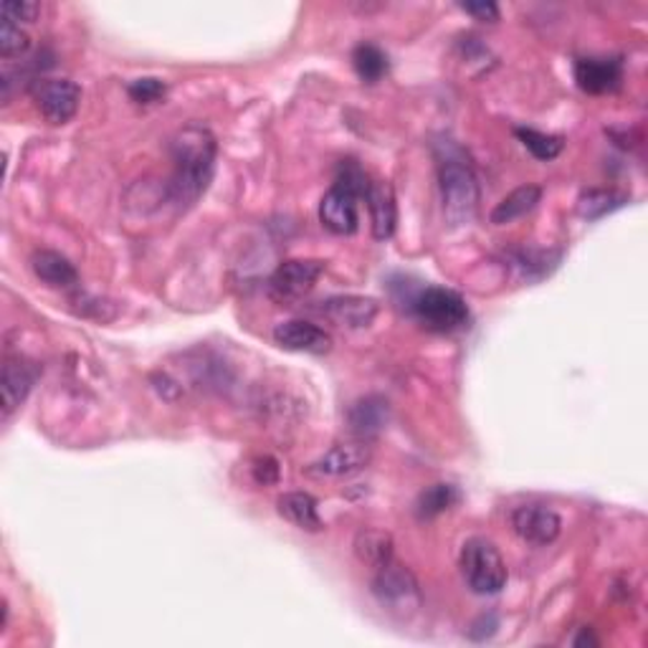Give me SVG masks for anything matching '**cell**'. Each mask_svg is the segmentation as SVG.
<instances>
[{
  "mask_svg": "<svg viewBox=\"0 0 648 648\" xmlns=\"http://www.w3.org/2000/svg\"><path fill=\"white\" fill-rule=\"evenodd\" d=\"M459 502V490L451 484H434L428 490L421 492V497L415 499V515L419 519H434L444 511H449L453 504Z\"/></svg>",
  "mask_w": 648,
  "mask_h": 648,
  "instance_id": "22",
  "label": "cell"
},
{
  "mask_svg": "<svg viewBox=\"0 0 648 648\" xmlns=\"http://www.w3.org/2000/svg\"><path fill=\"white\" fill-rule=\"evenodd\" d=\"M365 200L367 208H370L373 236L378 238V241H388V238L396 234L398 223V203L393 186H390L388 180H370Z\"/></svg>",
  "mask_w": 648,
  "mask_h": 648,
  "instance_id": "16",
  "label": "cell"
},
{
  "mask_svg": "<svg viewBox=\"0 0 648 648\" xmlns=\"http://www.w3.org/2000/svg\"><path fill=\"white\" fill-rule=\"evenodd\" d=\"M573 644H575V646H598L600 641L593 636V631H590V628H582V634H580L578 638H575Z\"/></svg>",
  "mask_w": 648,
  "mask_h": 648,
  "instance_id": "31",
  "label": "cell"
},
{
  "mask_svg": "<svg viewBox=\"0 0 648 648\" xmlns=\"http://www.w3.org/2000/svg\"><path fill=\"white\" fill-rule=\"evenodd\" d=\"M127 94H130V99L138 104H157L165 99L167 86L163 79L157 76H142L127 84Z\"/></svg>",
  "mask_w": 648,
  "mask_h": 648,
  "instance_id": "26",
  "label": "cell"
},
{
  "mask_svg": "<svg viewBox=\"0 0 648 648\" xmlns=\"http://www.w3.org/2000/svg\"><path fill=\"white\" fill-rule=\"evenodd\" d=\"M626 200H628L626 196L615 193V190L593 188V190H586V193L580 196L578 213L582 215V219L596 221V219H603V215H608V213H613L615 208L626 205Z\"/></svg>",
  "mask_w": 648,
  "mask_h": 648,
  "instance_id": "23",
  "label": "cell"
},
{
  "mask_svg": "<svg viewBox=\"0 0 648 648\" xmlns=\"http://www.w3.org/2000/svg\"><path fill=\"white\" fill-rule=\"evenodd\" d=\"M251 476L259 486H274L279 482V461L274 456H256L251 463Z\"/></svg>",
  "mask_w": 648,
  "mask_h": 648,
  "instance_id": "28",
  "label": "cell"
},
{
  "mask_svg": "<svg viewBox=\"0 0 648 648\" xmlns=\"http://www.w3.org/2000/svg\"><path fill=\"white\" fill-rule=\"evenodd\" d=\"M352 69L365 84H378L390 69L388 54L375 44H360L352 51Z\"/></svg>",
  "mask_w": 648,
  "mask_h": 648,
  "instance_id": "21",
  "label": "cell"
},
{
  "mask_svg": "<svg viewBox=\"0 0 648 648\" xmlns=\"http://www.w3.org/2000/svg\"><path fill=\"white\" fill-rule=\"evenodd\" d=\"M463 13L482 23H497L499 21V5L492 0H476V3H459Z\"/></svg>",
  "mask_w": 648,
  "mask_h": 648,
  "instance_id": "30",
  "label": "cell"
},
{
  "mask_svg": "<svg viewBox=\"0 0 648 648\" xmlns=\"http://www.w3.org/2000/svg\"><path fill=\"white\" fill-rule=\"evenodd\" d=\"M279 515L304 532H322L325 522L319 517L317 499L307 492H286L276 502Z\"/></svg>",
  "mask_w": 648,
  "mask_h": 648,
  "instance_id": "19",
  "label": "cell"
},
{
  "mask_svg": "<svg viewBox=\"0 0 648 648\" xmlns=\"http://www.w3.org/2000/svg\"><path fill=\"white\" fill-rule=\"evenodd\" d=\"M31 269L38 282H44L51 290H74L79 284V271L67 256L51 249H38L31 256Z\"/></svg>",
  "mask_w": 648,
  "mask_h": 648,
  "instance_id": "17",
  "label": "cell"
},
{
  "mask_svg": "<svg viewBox=\"0 0 648 648\" xmlns=\"http://www.w3.org/2000/svg\"><path fill=\"white\" fill-rule=\"evenodd\" d=\"M388 419H390L388 400L380 396H365L350 405L347 411L350 434L355 438H363V441H370V438L382 434V428L388 426Z\"/></svg>",
  "mask_w": 648,
  "mask_h": 648,
  "instance_id": "15",
  "label": "cell"
},
{
  "mask_svg": "<svg viewBox=\"0 0 648 648\" xmlns=\"http://www.w3.org/2000/svg\"><path fill=\"white\" fill-rule=\"evenodd\" d=\"M38 378L36 365L26 357H5L3 363V378H0V388H3V419H11L13 411H19L23 400L28 398L31 388Z\"/></svg>",
  "mask_w": 648,
  "mask_h": 648,
  "instance_id": "14",
  "label": "cell"
},
{
  "mask_svg": "<svg viewBox=\"0 0 648 648\" xmlns=\"http://www.w3.org/2000/svg\"><path fill=\"white\" fill-rule=\"evenodd\" d=\"M370 175L355 160H342L332 188L319 200V221L334 236H350L360 226L357 200L367 196Z\"/></svg>",
  "mask_w": 648,
  "mask_h": 648,
  "instance_id": "3",
  "label": "cell"
},
{
  "mask_svg": "<svg viewBox=\"0 0 648 648\" xmlns=\"http://www.w3.org/2000/svg\"><path fill=\"white\" fill-rule=\"evenodd\" d=\"M540 200H542L540 186H532V182L530 186H519L517 190H511L507 198L499 200L490 219L494 226H507V223L522 219V215L534 211Z\"/></svg>",
  "mask_w": 648,
  "mask_h": 648,
  "instance_id": "20",
  "label": "cell"
},
{
  "mask_svg": "<svg viewBox=\"0 0 648 648\" xmlns=\"http://www.w3.org/2000/svg\"><path fill=\"white\" fill-rule=\"evenodd\" d=\"M408 309L431 332H459L469 325L471 311L459 292L446 286H423L408 299Z\"/></svg>",
  "mask_w": 648,
  "mask_h": 648,
  "instance_id": "6",
  "label": "cell"
},
{
  "mask_svg": "<svg viewBox=\"0 0 648 648\" xmlns=\"http://www.w3.org/2000/svg\"><path fill=\"white\" fill-rule=\"evenodd\" d=\"M325 269L327 263L319 259H290L279 263L269 279V297L276 304H284V307L302 302L315 290L317 279L325 274Z\"/></svg>",
  "mask_w": 648,
  "mask_h": 648,
  "instance_id": "7",
  "label": "cell"
},
{
  "mask_svg": "<svg viewBox=\"0 0 648 648\" xmlns=\"http://www.w3.org/2000/svg\"><path fill=\"white\" fill-rule=\"evenodd\" d=\"M511 530L527 545L547 547L563 532V519L547 504H522L511 511Z\"/></svg>",
  "mask_w": 648,
  "mask_h": 648,
  "instance_id": "10",
  "label": "cell"
},
{
  "mask_svg": "<svg viewBox=\"0 0 648 648\" xmlns=\"http://www.w3.org/2000/svg\"><path fill=\"white\" fill-rule=\"evenodd\" d=\"M547 254H538V251H517L515 254V267L522 271V276L532 279V269H538V276L547 274Z\"/></svg>",
  "mask_w": 648,
  "mask_h": 648,
  "instance_id": "29",
  "label": "cell"
},
{
  "mask_svg": "<svg viewBox=\"0 0 648 648\" xmlns=\"http://www.w3.org/2000/svg\"><path fill=\"white\" fill-rule=\"evenodd\" d=\"M517 138L527 148V152H530L532 157L542 160V163L555 160L559 152H563V145H565L563 138H557V134L538 132V130H532V127H519Z\"/></svg>",
  "mask_w": 648,
  "mask_h": 648,
  "instance_id": "24",
  "label": "cell"
},
{
  "mask_svg": "<svg viewBox=\"0 0 648 648\" xmlns=\"http://www.w3.org/2000/svg\"><path fill=\"white\" fill-rule=\"evenodd\" d=\"M31 97L51 125H67L74 119L82 104V90L71 79H36L31 84Z\"/></svg>",
  "mask_w": 648,
  "mask_h": 648,
  "instance_id": "8",
  "label": "cell"
},
{
  "mask_svg": "<svg viewBox=\"0 0 648 648\" xmlns=\"http://www.w3.org/2000/svg\"><path fill=\"white\" fill-rule=\"evenodd\" d=\"M274 342L290 352H309V355H327L332 350V334L307 319H290L276 325Z\"/></svg>",
  "mask_w": 648,
  "mask_h": 648,
  "instance_id": "12",
  "label": "cell"
},
{
  "mask_svg": "<svg viewBox=\"0 0 648 648\" xmlns=\"http://www.w3.org/2000/svg\"><path fill=\"white\" fill-rule=\"evenodd\" d=\"M373 461V446L370 441H363V438H355V441H345L332 446L330 451L319 456L317 461H311L304 474L317 476V479H342L360 474L370 467Z\"/></svg>",
  "mask_w": 648,
  "mask_h": 648,
  "instance_id": "9",
  "label": "cell"
},
{
  "mask_svg": "<svg viewBox=\"0 0 648 648\" xmlns=\"http://www.w3.org/2000/svg\"><path fill=\"white\" fill-rule=\"evenodd\" d=\"M438 190H441L444 221L451 228L469 226L476 221L479 200H482L479 180L467 155L451 142H444L438 148Z\"/></svg>",
  "mask_w": 648,
  "mask_h": 648,
  "instance_id": "2",
  "label": "cell"
},
{
  "mask_svg": "<svg viewBox=\"0 0 648 648\" xmlns=\"http://www.w3.org/2000/svg\"><path fill=\"white\" fill-rule=\"evenodd\" d=\"M459 567L463 582L476 596H497L507 586V563H504L499 547L486 538H471L463 542Z\"/></svg>",
  "mask_w": 648,
  "mask_h": 648,
  "instance_id": "5",
  "label": "cell"
},
{
  "mask_svg": "<svg viewBox=\"0 0 648 648\" xmlns=\"http://www.w3.org/2000/svg\"><path fill=\"white\" fill-rule=\"evenodd\" d=\"M380 304L373 297H357V294H340V297H330L322 302L319 311L330 319V322L347 327V330H363L370 327L373 319L378 317Z\"/></svg>",
  "mask_w": 648,
  "mask_h": 648,
  "instance_id": "13",
  "label": "cell"
},
{
  "mask_svg": "<svg viewBox=\"0 0 648 648\" xmlns=\"http://www.w3.org/2000/svg\"><path fill=\"white\" fill-rule=\"evenodd\" d=\"M370 590L382 611L398 621H411L423 608L421 582L411 567L393 557L380 570H375Z\"/></svg>",
  "mask_w": 648,
  "mask_h": 648,
  "instance_id": "4",
  "label": "cell"
},
{
  "mask_svg": "<svg viewBox=\"0 0 648 648\" xmlns=\"http://www.w3.org/2000/svg\"><path fill=\"white\" fill-rule=\"evenodd\" d=\"M28 49H31V36L26 31L15 26L11 21H3V26H0V56H3L5 61L21 59V56L28 54Z\"/></svg>",
  "mask_w": 648,
  "mask_h": 648,
  "instance_id": "25",
  "label": "cell"
},
{
  "mask_svg": "<svg viewBox=\"0 0 648 648\" xmlns=\"http://www.w3.org/2000/svg\"><path fill=\"white\" fill-rule=\"evenodd\" d=\"M42 13V5L34 0H5L3 3V19L11 23H34Z\"/></svg>",
  "mask_w": 648,
  "mask_h": 648,
  "instance_id": "27",
  "label": "cell"
},
{
  "mask_svg": "<svg viewBox=\"0 0 648 648\" xmlns=\"http://www.w3.org/2000/svg\"><path fill=\"white\" fill-rule=\"evenodd\" d=\"M352 550H355V557L360 563L365 567H373V570H380L382 565H388L396 557L393 534L386 530H375V527H363L355 534Z\"/></svg>",
  "mask_w": 648,
  "mask_h": 648,
  "instance_id": "18",
  "label": "cell"
},
{
  "mask_svg": "<svg viewBox=\"0 0 648 648\" xmlns=\"http://www.w3.org/2000/svg\"><path fill=\"white\" fill-rule=\"evenodd\" d=\"M575 82L586 94H611L623 82V61L615 56H588L575 61Z\"/></svg>",
  "mask_w": 648,
  "mask_h": 648,
  "instance_id": "11",
  "label": "cell"
},
{
  "mask_svg": "<svg viewBox=\"0 0 648 648\" xmlns=\"http://www.w3.org/2000/svg\"><path fill=\"white\" fill-rule=\"evenodd\" d=\"M215 152H219V145H215L213 132L203 125L193 122L175 132L170 142L175 170L167 182V198L180 211L196 205L198 198L205 193L208 182L213 180Z\"/></svg>",
  "mask_w": 648,
  "mask_h": 648,
  "instance_id": "1",
  "label": "cell"
}]
</instances>
